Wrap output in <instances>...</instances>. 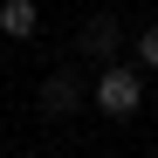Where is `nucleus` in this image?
Returning a JSON list of instances; mask_svg holds the SVG:
<instances>
[{
    "label": "nucleus",
    "instance_id": "5",
    "mask_svg": "<svg viewBox=\"0 0 158 158\" xmlns=\"http://www.w3.org/2000/svg\"><path fill=\"white\" fill-rule=\"evenodd\" d=\"M138 69H158V28L138 35Z\"/></svg>",
    "mask_w": 158,
    "mask_h": 158
},
{
    "label": "nucleus",
    "instance_id": "2",
    "mask_svg": "<svg viewBox=\"0 0 158 158\" xmlns=\"http://www.w3.org/2000/svg\"><path fill=\"white\" fill-rule=\"evenodd\" d=\"M41 28V7H35V0H0V35H7V41H28Z\"/></svg>",
    "mask_w": 158,
    "mask_h": 158
},
{
    "label": "nucleus",
    "instance_id": "4",
    "mask_svg": "<svg viewBox=\"0 0 158 158\" xmlns=\"http://www.w3.org/2000/svg\"><path fill=\"white\" fill-rule=\"evenodd\" d=\"M83 41L96 48V55H110V48H117V21H89V28H83Z\"/></svg>",
    "mask_w": 158,
    "mask_h": 158
},
{
    "label": "nucleus",
    "instance_id": "3",
    "mask_svg": "<svg viewBox=\"0 0 158 158\" xmlns=\"http://www.w3.org/2000/svg\"><path fill=\"white\" fill-rule=\"evenodd\" d=\"M76 103H83V83H76L69 69H62V76H48V83H41V110H48V117H69Z\"/></svg>",
    "mask_w": 158,
    "mask_h": 158
},
{
    "label": "nucleus",
    "instance_id": "1",
    "mask_svg": "<svg viewBox=\"0 0 158 158\" xmlns=\"http://www.w3.org/2000/svg\"><path fill=\"white\" fill-rule=\"evenodd\" d=\"M138 103H144V83H138V69L110 62V69L96 76V110H103V117H138Z\"/></svg>",
    "mask_w": 158,
    "mask_h": 158
}]
</instances>
